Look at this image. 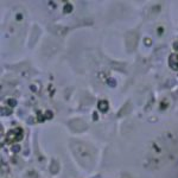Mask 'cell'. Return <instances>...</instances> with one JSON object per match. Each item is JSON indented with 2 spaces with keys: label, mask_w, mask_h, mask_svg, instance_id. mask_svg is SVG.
<instances>
[{
  "label": "cell",
  "mask_w": 178,
  "mask_h": 178,
  "mask_svg": "<svg viewBox=\"0 0 178 178\" xmlns=\"http://www.w3.org/2000/svg\"><path fill=\"white\" fill-rule=\"evenodd\" d=\"M169 62H170V65L172 69L178 70V55H171Z\"/></svg>",
  "instance_id": "1"
},
{
  "label": "cell",
  "mask_w": 178,
  "mask_h": 178,
  "mask_svg": "<svg viewBox=\"0 0 178 178\" xmlns=\"http://www.w3.org/2000/svg\"><path fill=\"white\" fill-rule=\"evenodd\" d=\"M99 108H101V111H102V112H106V111H107V108H108L107 102H106V101H101V102L99 103Z\"/></svg>",
  "instance_id": "2"
},
{
  "label": "cell",
  "mask_w": 178,
  "mask_h": 178,
  "mask_svg": "<svg viewBox=\"0 0 178 178\" xmlns=\"http://www.w3.org/2000/svg\"><path fill=\"white\" fill-rule=\"evenodd\" d=\"M174 49H177V50H178V42L174 44Z\"/></svg>",
  "instance_id": "3"
}]
</instances>
